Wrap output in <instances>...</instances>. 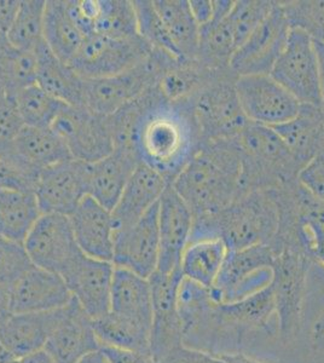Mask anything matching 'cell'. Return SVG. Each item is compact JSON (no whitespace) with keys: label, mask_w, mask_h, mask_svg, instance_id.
Segmentation results:
<instances>
[{"label":"cell","mask_w":324,"mask_h":363,"mask_svg":"<svg viewBox=\"0 0 324 363\" xmlns=\"http://www.w3.org/2000/svg\"><path fill=\"white\" fill-rule=\"evenodd\" d=\"M45 8L46 0H20L15 17L6 32V37L13 45L35 52L44 43Z\"/></svg>","instance_id":"8d00e7d4"},{"label":"cell","mask_w":324,"mask_h":363,"mask_svg":"<svg viewBox=\"0 0 324 363\" xmlns=\"http://www.w3.org/2000/svg\"><path fill=\"white\" fill-rule=\"evenodd\" d=\"M40 172L13 154H8L0 157V190L35 194Z\"/></svg>","instance_id":"ee69618b"},{"label":"cell","mask_w":324,"mask_h":363,"mask_svg":"<svg viewBox=\"0 0 324 363\" xmlns=\"http://www.w3.org/2000/svg\"><path fill=\"white\" fill-rule=\"evenodd\" d=\"M169 184L160 172L140 162L126 183L119 201L111 211L114 233L128 229L142 218L159 203Z\"/></svg>","instance_id":"44dd1931"},{"label":"cell","mask_w":324,"mask_h":363,"mask_svg":"<svg viewBox=\"0 0 324 363\" xmlns=\"http://www.w3.org/2000/svg\"><path fill=\"white\" fill-rule=\"evenodd\" d=\"M234 35L230 28L228 17H213L208 23L200 27L197 57L207 65L230 63L236 51Z\"/></svg>","instance_id":"f35d334b"},{"label":"cell","mask_w":324,"mask_h":363,"mask_svg":"<svg viewBox=\"0 0 324 363\" xmlns=\"http://www.w3.org/2000/svg\"><path fill=\"white\" fill-rule=\"evenodd\" d=\"M313 335L317 339L322 338L324 335V313L320 315V318L317 320L313 326Z\"/></svg>","instance_id":"6f0895ef"},{"label":"cell","mask_w":324,"mask_h":363,"mask_svg":"<svg viewBox=\"0 0 324 363\" xmlns=\"http://www.w3.org/2000/svg\"><path fill=\"white\" fill-rule=\"evenodd\" d=\"M181 62L166 52L152 49L148 57L131 69L99 79H85L84 107L109 116L156 87L173 63Z\"/></svg>","instance_id":"277c9868"},{"label":"cell","mask_w":324,"mask_h":363,"mask_svg":"<svg viewBox=\"0 0 324 363\" xmlns=\"http://www.w3.org/2000/svg\"><path fill=\"white\" fill-rule=\"evenodd\" d=\"M25 128L13 101L5 97L0 101V157L13 150V143Z\"/></svg>","instance_id":"7dc6e473"},{"label":"cell","mask_w":324,"mask_h":363,"mask_svg":"<svg viewBox=\"0 0 324 363\" xmlns=\"http://www.w3.org/2000/svg\"><path fill=\"white\" fill-rule=\"evenodd\" d=\"M142 104L135 150L140 162L171 183L196 154V121L186 111L185 102L171 104L156 87L142 96Z\"/></svg>","instance_id":"6da1fadb"},{"label":"cell","mask_w":324,"mask_h":363,"mask_svg":"<svg viewBox=\"0 0 324 363\" xmlns=\"http://www.w3.org/2000/svg\"><path fill=\"white\" fill-rule=\"evenodd\" d=\"M37 79L35 84L49 95L73 107H84V82L75 70L43 43L37 50Z\"/></svg>","instance_id":"484cf974"},{"label":"cell","mask_w":324,"mask_h":363,"mask_svg":"<svg viewBox=\"0 0 324 363\" xmlns=\"http://www.w3.org/2000/svg\"><path fill=\"white\" fill-rule=\"evenodd\" d=\"M197 84L196 70L188 66V62H176L166 69L156 89L166 101L181 104L195 90Z\"/></svg>","instance_id":"7bdbcfd3"},{"label":"cell","mask_w":324,"mask_h":363,"mask_svg":"<svg viewBox=\"0 0 324 363\" xmlns=\"http://www.w3.org/2000/svg\"><path fill=\"white\" fill-rule=\"evenodd\" d=\"M235 91L250 124L275 128L299 116L303 104L271 75L238 77Z\"/></svg>","instance_id":"9c48e42d"},{"label":"cell","mask_w":324,"mask_h":363,"mask_svg":"<svg viewBox=\"0 0 324 363\" xmlns=\"http://www.w3.org/2000/svg\"><path fill=\"white\" fill-rule=\"evenodd\" d=\"M111 311L150 330L152 299L148 279L114 265Z\"/></svg>","instance_id":"d4e9b609"},{"label":"cell","mask_w":324,"mask_h":363,"mask_svg":"<svg viewBox=\"0 0 324 363\" xmlns=\"http://www.w3.org/2000/svg\"><path fill=\"white\" fill-rule=\"evenodd\" d=\"M106 363H107V362H106Z\"/></svg>","instance_id":"6125c7cd"},{"label":"cell","mask_w":324,"mask_h":363,"mask_svg":"<svg viewBox=\"0 0 324 363\" xmlns=\"http://www.w3.org/2000/svg\"><path fill=\"white\" fill-rule=\"evenodd\" d=\"M114 264L84 255L63 277L72 297L91 320L111 311Z\"/></svg>","instance_id":"2e32d148"},{"label":"cell","mask_w":324,"mask_h":363,"mask_svg":"<svg viewBox=\"0 0 324 363\" xmlns=\"http://www.w3.org/2000/svg\"><path fill=\"white\" fill-rule=\"evenodd\" d=\"M315 46H316L318 66H320V109L324 112V43L315 42Z\"/></svg>","instance_id":"db71d44e"},{"label":"cell","mask_w":324,"mask_h":363,"mask_svg":"<svg viewBox=\"0 0 324 363\" xmlns=\"http://www.w3.org/2000/svg\"><path fill=\"white\" fill-rule=\"evenodd\" d=\"M236 138L238 148L247 157H255L269 166H276L281 169V174L287 169L291 172L299 166L284 140L271 128L250 123Z\"/></svg>","instance_id":"d6a6232c"},{"label":"cell","mask_w":324,"mask_h":363,"mask_svg":"<svg viewBox=\"0 0 324 363\" xmlns=\"http://www.w3.org/2000/svg\"><path fill=\"white\" fill-rule=\"evenodd\" d=\"M183 279L181 268L172 272L156 270L148 279L152 299L149 354L155 363L184 344L183 322L178 308V292Z\"/></svg>","instance_id":"52a82bcc"},{"label":"cell","mask_w":324,"mask_h":363,"mask_svg":"<svg viewBox=\"0 0 324 363\" xmlns=\"http://www.w3.org/2000/svg\"><path fill=\"white\" fill-rule=\"evenodd\" d=\"M194 118L199 130L213 140L236 138L250 124L238 104L235 85L213 87L200 96Z\"/></svg>","instance_id":"d6986e66"},{"label":"cell","mask_w":324,"mask_h":363,"mask_svg":"<svg viewBox=\"0 0 324 363\" xmlns=\"http://www.w3.org/2000/svg\"><path fill=\"white\" fill-rule=\"evenodd\" d=\"M10 153L38 171L73 159L66 143L51 128L25 126Z\"/></svg>","instance_id":"4316f807"},{"label":"cell","mask_w":324,"mask_h":363,"mask_svg":"<svg viewBox=\"0 0 324 363\" xmlns=\"http://www.w3.org/2000/svg\"><path fill=\"white\" fill-rule=\"evenodd\" d=\"M189 6L195 21L200 27L213 18V0H190Z\"/></svg>","instance_id":"f907efd6"},{"label":"cell","mask_w":324,"mask_h":363,"mask_svg":"<svg viewBox=\"0 0 324 363\" xmlns=\"http://www.w3.org/2000/svg\"><path fill=\"white\" fill-rule=\"evenodd\" d=\"M310 263L311 259L299 248L284 246L275 251L270 286L275 298L279 335L284 342L296 338L301 328Z\"/></svg>","instance_id":"5b68a950"},{"label":"cell","mask_w":324,"mask_h":363,"mask_svg":"<svg viewBox=\"0 0 324 363\" xmlns=\"http://www.w3.org/2000/svg\"><path fill=\"white\" fill-rule=\"evenodd\" d=\"M18 363H54L50 359L49 355L46 354L45 351H39L37 354L33 355L27 356L23 359H18Z\"/></svg>","instance_id":"11a10c76"},{"label":"cell","mask_w":324,"mask_h":363,"mask_svg":"<svg viewBox=\"0 0 324 363\" xmlns=\"http://www.w3.org/2000/svg\"><path fill=\"white\" fill-rule=\"evenodd\" d=\"M18 5L20 0H0V34L8 32Z\"/></svg>","instance_id":"816d5d0a"},{"label":"cell","mask_w":324,"mask_h":363,"mask_svg":"<svg viewBox=\"0 0 324 363\" xmlns=\"http://www.w3.org/2000/svg\"><path fill=\"white\" fill-rule=\"evenodd\" d=\"M140 162L135 154L119 149L96 162H87V195L113 211Z\"/></svg>","instance_id":"cb8c5ba5"},{"label":"cell","mask_w":324,"mask_h":363,"mask_svg":"<svg viewBox=\"0 0 324 363\" xmlns=\"http://www.w3.org/2000/svg\"><path fill=\"white\" fill-rule=\"evenodd\" d=\"M298 238L300 248L308 258L316 260L324 267V227L313 220L301 219Z\"/></svg>","instance_id":"c3c4849f"},{"label":"cell","mask_w":324,"mask_h":363,"mask_svg":"<svg viewBox=\"0 0 324 363\" xmlns=\"http://www.w3.org/2000/svg\"><path fill=\"white\" fill-rule=\"evenodd\" d=\"M34 268L25 245L0 235V284L11 286Z\"/></svg>","instance_id":"f6af8a7d"},{"label":"cell","mask_w":324,"mask_h":363,"mask_svg":"<svg viewBox=\"0 0 324 363\" xmlns=\"http://www.w3.org/2000/svg\"><path fill=\"white\" fill-rule=\"evenodd\" d=\"M13 363H18V359H15Z\"/></svg>","instance_id":"94428289"},{"label":"cell","mask_w":324,"mask_h":363,"mask_svg":"<svg viewBox=\"0 0 324 363\" xmlns=\"http://www.w3.org/2000/svg\"><path fill=\"white\" fill-rule=\"evenodd\" d=\"M69 220L84 255L113 263L114 228L111 211L86 195L69 216Z\"/></svg>","instance_id":"603a6c76"},{"label":"cell","mask_w":324,"mask_h":363,"mask_svg":"<svg viewBox=\"0 0 324 363\" xmlns=\"http://www.w3.org/2000/svg\"><path fill=\"white\" fill-rule=\"evenodd\" d=\"M79 363H106V359L101 354V351H96L90 355L85 356Z\"/></svg>","instance_id":"9f6ffc18"},{"label":"cell","mask_w":324,"mask_h":363,"mask_svg":"<svg viewBox=\"0 0 324 363\" xmlns=\"http://www.w3.org/2000/svg\"><path fill=\"white\" fill-rule=\"evenodd\" d=\"M87 162L63 161L43 169L35 196L43 215L69 217L87 195Z\"/></svg>","instance_id":"5bb4252c"},{"label":"cell","mask_w":324,"mask_h":363,"mask_svg":"<svg viewBox=\"0 0 324 363\" xmlns=\"http://www.w3.org/2000/svg\"><path fill=\"white\" fill-rule=\"evenodd\" d=\"M277 229L279 215L274 205L253 195L238 203L234 201L213 215L195 217L190 240L218 238L223 240L228 251H238L269 245Z\"/></svg>","instance_id":"3957f363"},{"label":"cell","mask_w":324,"mask_h":363,"mask_svg":"<svg viewBox=\"0 0 324 363\" xmlns=\"http://www.w3.org/2000/svg\"><path fill=\"white\" fill-rule=\"evenodd\" d=\"M41 215L33 193L0 190V235L23 244Z\"/></svg>","instance_id":"1f68e13d"},{"label":"cell","mask_w":324,"mask_h":363,"mask_svg":"<svg viewBox=\"0 0 324 363\" xmlns=\"http://www.w3.org/2000/svg\"><path fill=\"white\" fill-rule=\"evenodd\" d=\"M85 38L70 18L66 0H46L44 42L56 57L69 65Z\"/></svg>","instance_id":"4dcf8cb0"},{"label":"cell","mask_w":324,"mask_h":363,"mask_svg":"<svg viewBox=\"0 0 324 363\" xmlns=\"http://www.w3.org/2000/svg\"><path fill=\"white\" fill-rule=\"evenodd\" d=\"M72 298L63 277L37 267L10 287L13 314L62 309L69 304Z\"/></svg>","instance_id":"ffe728a7"},{"label":"cell","mask_w":324,"mask_h":363,"mask_svg":"<svg viewBox=\"0 0 324 363\" xmlns=\"http://www.w3.org/2000/svg\"><path fill=\"white\" fill-rule=\"evenodd\" d=\"M291 29L281 3H275L267 18L235 51L231 69L238 77L270 75L287 45Z\"/></svg>","instance_id":"7c38bea8"},{"label":"cell","mask_w":324,"mask_h":363,"mask_svg":"<svg viewBox=\"0 0 324 363\" xmlns=\"http://www.w3.org/2000/svg\"><path fill=\"white\" fill-rule=\"evenodd\" d=\"M5 97H6V96H5L4 92H3V91H1V89H0V101H1V99H4Z\"/></svg>","instance_id":"91938a15"},{"label":"cell","mask_w":324,"mask_h":363,"mask_svg":"<svg viewBox=\"0 0 324 363\" xmlns=\"http://www.w3.org/2000/svg\"><path fill=\"white\" fill-rule=\"evenodd\" d=\"M8 99L13 101L25 126L30 128H51L62 111L68 106L49 95L37 84L18 91L16 95Z\"/></svg>","instance_id":"d590c367"},{"label":"cell","mask_w":324,"mask_h":363,"mask_svg":"<svg viewBox=\"0 0 324 363\" xmlns=\"http://www.w3.org/2000/svg\"><path fill=\"white\" fill-rule=\"evenodd\" d=\"M156 11L169 39L184 62L197 57L200 26L194 18L188 0H154Z\"/></svg>","instance_id":"f1b7e54d"},{"label":"cell","mask_w":324,"mask_h":363,"mask_svg":"<svg viewBox=\"0 0 324 363\" xmlns=\"http://www.w3.org/2000/svg\"><path fill=\"white\" fill-rule=\"evenodd\" d=\"M193 227V212L169 184L159 200L160 253L157 272H172L181 268V256Z\"/></svg>","instance_id":"9a60e30c"},{"label":"cell","mask_w":324,"mask_h":363,"mask_svg":"<svg viewBox=\"0 0 324 363\" xmlns=\"http://www.w3.org/2000/svg\"><path fill=\"white\" fill-rule=\"evenodd\" d=\"M226 140H216L208 148L197 150L169 183L193 212L194 218L230 206L242 184V152Z\"/></svg>","instance_id":"7a4b0ae2"},{"label":"cell","mask_w":324,"mask_h":363,"mask_svg":"<svg viewBox=\"0 0 324 363\" xmlns=\"http://www.w3.org/2000/svg\"><path fill=\"white\" fill-rule=\"evenodd\" d=\"M37 56L13 45L6 33L0 34V89L6 97L35 84Z\"/></svg>","instance_id":"836d02e7"},{"label":"cell","mask_w":324,"mask_h":363,"mask_svg":"<svg viewBox=\"0 0 324 363\" xmlns=\"http://www.w3.org/2000/svg\"><path fill=\"white\" fill-rule=\"evenodd\" d=\"M275 251L270 245L228 251L216 285L211 289V297L217 301H236L241 291L258 275L272 272Z\"/></svg>","instance_id":"e0dca14e"},{"label":"cell","mask_w":324,"mask_h":363,"mask_svg":"<svg viewBox=\"0 0 324 363\" xmlns=\"http://www.w3.org/2000/svg\"><path fill=\"white\" fill-rule=\"evenodd\" d=\"M15 359H16L0 342V363H13Z\"/></svg>","instance_id":"680465c9"},{"label":"cell","mask_w":324,"mask_h":363,"mask_svg":"<svg viewBox=\"0 0 324 363\" xmlns=\"http://www.w3.org/2000/svg\"><path fill=\"white\" fill-rule=\"evenodd\" d=\"M320 112L322 111L318 108L303 104L296 119L271 128L284 140L299 165L306 166L311 162L320 147L322 136Z\"/></svg>","instance_id":"f546056e"},{"label":"cell","mask_w":324,"mask_h":363,"mask_svg":"<svg viewBox=\"0 0 324 363\" xmlns=\"http://www.w3.org/2000/svg\"><path fill=\"white\" fill-rule=\"evenodd\" d=\"M291 29L308 34L313 42L324 43V0L281 3Z\"/></svg>","instance_id":"60d3db41"},{"label":"cell","mask_w":324,"mask_h":363,"mask_svg":"<svg viewBox=\"0 0 324 363\" xmlns=\"http://www.w3.org/2000/svg\"><path fill=\"white\" fill-rule=\"evenodd\" d=\"M99 349L101 344L92 327V320L72 298L44 351L54 363H79Z\"/></svg>","instance_id":"ac0fdd59"},{"label":"cell","mask_w":324,"mask_h":363,"mask_svg":"<svg viewBox=\"0 0 324 363\" xmlns=\"http://www.w3.org/2000/svg\"><path fill=\"white\" fill-rule=\"evenodd\" d=\"M94 34L113 39L140 38L133 3L130 0H97Z\"/></svg>","instance_id":"74e56055"},{"label":"cell","mask_w":324,"mask_h":363,"mask_svg":"<svg viewBox=\"0 0 324 363\" xmlns=\"http://www.w3.org/2000/svg\"><path fill=\"white\" fill-rule=\"evenodd\" d=\"M23 245L34 267L62 277L84 256L67 216L41 215Z\"/></svg>","instance_id":"30bf717a"},{"label":"cell","mask_w":324,"mask_h":363,"mask_svg":"<svg viewBox=\"0 0 324 363\" xmlns=\"http://www.w3.org/2000/svg\"><path fill=\"white\" fill-rule=\"evenodd\" d=\"M75 160L96 162L114 150L108 116L86 107L67 106L51 126Z\"/></svg>","instance_id":"8fae6325"},{"label":"cell","mask_w":324,"mask_h":363,"mask_svg":"<svg viewBox=\"0 0 324 363\" xmlns=\"http://www.w3.org/2000/svg\"><path fill=\"white\" fill-rule=\"evenodd\" d=\"M228 247L218 238L190 240L181 259L183 277L212 289L225 259Z\"/></svg>","instance_id":"83f0119b"},{"label":"cell","mask_w":324,"mask_h":363,"mask_svg":"<svg viewBox=\"0 0 324 363\" xmlns=\"http://www.w3.org/2000/svg\"><path fill=\"white\" fill-rule=\"evenodd\" d=\"M132 3L137 17L138 34L144 42L152 46V49L166 52L178 61L184 62L169 39V33L156 11L154 0H133Z\"/></svg>","instance_id":"ab89813d"},{"label":"cell","mask_w":324,"mask_h":363,"mask_svg":"<svg viewBox=\"0 0 324 363\" xmlns=\"http://www.w3.org/2000/svg\"><path fill=\"white\" fill-rule=\"evenodd\" d=\"M159 363H263L243 352H210L181 345Z\"/></svg>","instance_id":"bcb514c9"},{"label":"cell","mask_w":324,"mask_h":363,"mask_svg":"<svg viewBox=\"0 0 324 363\" xmlns=\"http://www.w3.org/2000/svg\"><path fill=\"white\" fill-rule=\"evenodd\" d=\"M13 315L10 303V287L0 284V326Z\"/></svg>","instance_id":"f5cc1de1"},{"label":"cell","mask_w":324,"mask_h":363,"mask_svg":"<svg viewBox=\"0 0 324 363\" xmlns=\"http://www.w3.org/2000/svg\"><path fill=\"white\" fill-rule=\"evenodd\" d=\"M92 327L101 347L149 354L150 330L135 322L109 311L101 318L92 320Z\"/></svg>","instance_id":"e575fe53"},{"label":"cell","mask_w":324,"mask_h":363,"mask_svg":"<svg viewBox=\"0 0 324 363\" xmlns=\"http://www.w3.org/2000/svg\"><path fill=\"white\" fill-rule=\"evenodd\" d=\"M65 308L44 313L13 314L0 326V342L16 359H23L45 349L65 315Z\"/></svg>","instance_id":"7402d4cb"},{"label":"cell","mask_w":324,"mask_h":363,"mask_svg":"<svg viewBox=\"0 0 324 363\" xmlns=\"http://www.w3.org/2000/svg\"><path fill=\"white\" fill-rule=\"evenodd\" d=\"M274 1L265 0H240L234 1L228 15V22L234 35L236 48L242 45L247 38L258 28L274 8Z\"/></svg>","instance_id":"b9f144b4"},{"label":"cell","mask_w":324,"mask_h":363,"mask_svg":"<svg viewBox=\"0 0 324 363\" xmlns=\"http://www.w3.org/2000/svg\"><path fill=\"white\" fill-rule=\"evenodd\" d=\"M159 203L133 225L114 233L113 264L149 279L159 264Z\"/></svg>","instance_id":"4fadbf2b"},{"label":"cell","mask_w":324,"mask_h":363,"mask_svg":"<svg viewBox=\"0 0 324 363\" xmlns=\"http://www.w3.org/2000/svg\"><path fill=\"white\" fill-rule=\"evenodd\" d=\"M152 46L142 38L113 39L99 34L85 38L69 66L84 79H99L131 69L148 57Z\"/></svg>","instance_id":"ba28073f"},{"label":"cell","mask_w":324,"mask_h":363,"mask_svg":"<svg viewBox=\"0 0 324 363\" xmlns=\"http://www.w3.org/2000/svg\"><path fill=\"white\" fill-rule=\"evenodd\" d=\"M270 75L300 104L320 109L318 56L315 42L308 34L291 29L287 45Z\"/></svg>","instance_id":"8992f818"},{"label":"cell","mask_w":324,"mask_h":363,"mask_svg":"<svg viewBox=\"0 0 324 363\" xmlns=\"http://www.w3.org/2000/svg\"><path fill=\"white\" fill-rule=\"evenodd\" d=\"M300 182L313 196L324 201V162L313 159L304 166L299 174Z\"/></svg>","instance_id":"681fc988"}]
</instances>
